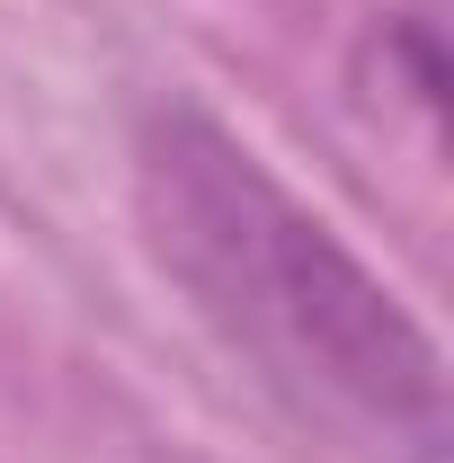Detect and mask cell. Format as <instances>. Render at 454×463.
Instances as JSON below:
<instances>
[{
  "mask_svg": "<svg viewBox=\"0 0 454 463\" xmlns=\"http://www.w3.org/2000/svg\"><path fill=\"white\" fill-rule=\"evenodd\" d=\"M134 214L205 330L312 428L383 463H446V356L277 170L196 108L134 143Z\"/></svg>",
  "mask_w": 454,
  "mask_h": 463,
  "instance_id": "6da1fadb",
  "label": "cell"
}]
</instances>
